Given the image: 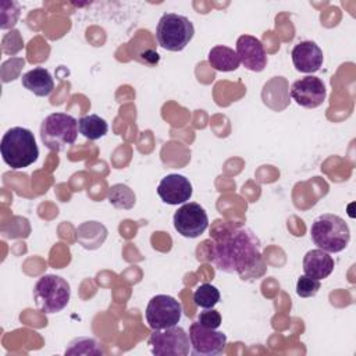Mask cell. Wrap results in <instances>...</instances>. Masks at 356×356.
Instances as JSON below:
<instances>
[{
	"mask_svg": "<svg viewBox=\"0 0 356 356\" xmlns=\"http://www.w3.org/2000/svg\"><path fill=\"white\" fill-rule=\"evenodd\" d=\"M220 300L218 289L211 284H200L193 292V303L202 309H213Z\"/></svg>",
	"mask_w": 356,
	"mask_h": 356,
	"instance_id": "21",
	"label": "cell"
},
{
	"mask_svg": "<svg viewBox=\"0 0 356 356\" xmlns=\"http://www.w3.org/2000/svg\"><path fill=\"white\" fill-rule=\"evenodd\" d=\"M78 120L67 113H51L40 124V139L51 152H61L75 143Z\"/></svg>",
	"mask_w": 356,
	"mask_h": 356,
	"instance_id": "4",
	"label": "cell"
},
{
	"mask_svg": "<svg viewBox=\"0 0 356 356\" xmlns=\"http://www.w3.org/2000/svg\"><path fill=\"white\" fill-rule=\"evenodd\" d=\"M71 298V288L67 280L56 274L42 275L33 286L36 306L46 314L61 312Z\"/></svg>",
	"mask_w": 356,
	"mask_h": 356,
	"instance_id": "5",
	"label": "cell"
},
{
	"mask_svg": "<svg viewBox=\"0 0 356 356\" xmlns=\"http://www.w3.org/2000/svg\"><path fill=\"white\" fill-rule=\"evenodd\" d=\"M107 199L110 204H113L115 209H122V210H129L135 206V193L134 191L127 186L125 184H115L108 188Z\"/></svg>",
	"mask_w": 356,
	"mask_h": 356,
	"instance_id": "20",
	"label": "cell"
},
{
	"mask_svg": "<svg viewBox=\"0 0 356 356\" xmlns=\"http://www.w3.org/2000/svg\"><path fill=\"white\" fill-rule=\"evenodd\" d=\"M182 316L181 303L170 295L153 296L145 312L146 321L152 330H164L179 323Z\"/></svg>",
	"mask_w": 356,
	"mask_h": 356,
	"instance_id": "8",
	"label": "cell"
},
{
	"mask_svg": "<svg viewBox=\"0 0 356 356\" xmlns=\"http://www.w3.org/2000/svg\"><path fill=\"white\" fill-rule=\"evenodd\" d=\"M291 57L295 68L303 74L317 72L324 61L323 50L313 40H302L296 43L291 51Z\"/></svg>",
	"mask_w": 356,
	"mask_h": 356,
	"instance_id": "14",
	"label": "cell"
},
{
	"mask_svg": "<svg viewBox=\"0 0 356 356\" xmlns=\"http://www.w3.org/2000/svg\"><path fill=\"white\" fill-rule=\"evenodd\" d=\"M107 238V228L97 221H86L76 228V241L89 250L100 248Z\"/></svg>",
	"mask_w": 356,
	"mask_h": 356,
	"instance_id": "17",
	"label": "cell"
},
{
	"mask_svg": "<svg viewBox=\"0 0 356 356\" xmlns=\"http://www.w3.org/2000/svg\"><path fill=\"white\" fill-rule=\"evenodd\" d=\"M334 266L332 256L323 249H312L303 257L305 275L318 281L327 278L332 273Z\"/></svg>",
	"mask_w": 356,
	"mask_h": 356,
	"instance_id": "15",
	"label": "cell"
},
{
	"mask_svg": "<svg viewBox=\"0 0 356 356\" xmlns=\"http://www.w3.org/2000/svg\"><path fill=\"white\" fill-rule=\"evenodd\" d=\"M325 96L327 89L324 82L314 75L300 78L291 86V97L305 108H316L321 106Z\"/></svg>",
	"mask_w": 356,
	"mask_h": 356,
	"instance_id": "11",
	"label": "cell"
},
{
	"mask_svg": "<svg viewBox=\"0 0 356 356\" xmlns=\"http://www.w3.org/2000/svg\"><path fill=\"white\" fill-rule=\"evenodd\" d=\"M188 335L193 355L216 356L221 353L227 345V335L224 332L206 328L197 321L191 324Z\"/></svg>",
	"mask_w": 356,
	"mask_h": 356,
	"instance_id": "10",
	"label": "cell"
},
{
	"mask_svg": "<svg viewBox=\"0 0 356 356\" xmlns=\"http://www.w3.org/2000/svg\"><path fill=\"white\" fill-rule=\"evenodd\" d=\"M209 260L217 270L241 280L260 278L266 273L260 239L249 228L227 227L213 235Z\"/></svg>",
	"mask_w": 356,
	"mask_h": 356,
	"instance_id": "1",
	"label": "cell"
},
{
	"mask_svg": "<svg viewBox=\"0 0 356 356\" xmlns=\"http://www.w3.org/2000/svg\"><path fill=\"white\" fill-rule=\"evenodd\" d=\"M197 323L206 328L217 330L221 325V314L214 309H204L197 316Z\"/></svg>",
	"mask_w": 356,
	"mask_h": 356,
	"instance_id": "24",
	"label": "cell"
},
{
	"mask_svg": "<svg viewBox=\"0 0 356 356\" xmlns=\"http://www.w3.org/2000/svg\"><path fill=\"white\" fill-rule=\"evenodd\" d=\"M157 195L167 204H182L192 196V184L181 174H168L159 182Z\"/></svg>",
	"mask_w": 356,
	"mask_h": 356,
	"instance_id": "13",
	"label": "cell"
},
{
	"mask_svg": "<svg viewBox=\"0 0 356 356\" xmlns=\"http://www.w3.org/2000/svg\"><path fill=\"white\" fill-rule=\"evenodd\" d=\"M174 228L185 238H196L202 235L209 227V217L206 210L195 202L184 203L172 217Z\"/></svg>",
	"mask_w": 356,
	"mask_h": 356,
	"instance_id": "9",
	"label": "cell"
},
{
	"mask_svg": "<svg viewBox=\"0 0 356 356\" xmlns=\"http://www.w3.org/2000/svg\"><path fill=\"white\" fill-rule=\"evenodd\" d=\"M3 161L13 170H21L38 160L39 149L32 131L22 127L10 128L1 138Z\"/></svg>",
	"mask_w": 356,
	"mask_h": 356,
	"instance_id": "2",
	"label": "cell"
},
{
	"mask_svg": "<svg viewBox=\"0 0 356 356\" xmlns=\"http://www.w3.org/2000/svg\"><path fill=\"white\" fill-rule=\"evenodd\" d=\"M68 355H102L103 350L92 338H76L65 350Z\"/></svg>",
	"mask_w": 356,
	"mask_h": 356,
	"instance_id": "22",
	"label": "cell"
},
{
	"mask_svg": "<svg viewBox=\"0 0 356 356\" xmlns=\"http://www.w3.org/2000/svg\"><path fill=\"white\" fill-rule=\"evenodd\" d=\"M22 86L36 96H49L54 89V81L49 70L43 67H35L33 70L25 72L21 78Z\"/></svg>",
	"mask_w": 356,
	"mask_h": 356,
	"instance_id": "16",
	"label": "cell"
},
{
	"mask_svg": "<svg viewBox=\"0 0 356 356\" xmlns=\"http://www.w3.org/2000/svg\"><path fill=\"white\" fill-rule=\"evenodd\" d=\"M236 54L243 67L253 72H261L267 65V54L263 43L252 36L242 35L236 40Z\"/></svg>",
	"mask_w": 356,
	"mask_h": 356,
	"instance_id": "12",
	"label": "cell"
},
{
	"mask_svg": "<svg viewBox=\"0 0 356 356\" xmlns=\"http://www.w3.org/2000/svg\"><path fill=\"white\" fill-rule=\"evenodd\" d=\"M207 60H209V64L211 65V68H214L216 71H221V72L235 71V70H238V67L241 64L236 51H234V49H231L228 46H222V44H217V46L211 47V50L209 51Z\"/></svg>",
	"mask_w": 356,
	"mask_h": 356,
	"instance_id": "18",
	"label": "cell"
},
{
	"mask_svg": "<svg viewBox=\"0 0 356 356\" xmlns=\"http://www.w3.org/2000/svg\"><path fill=\"white\" fill-rule=\"evenodd\" d=\"M147 345L156 356H186L191 352V341L186 331L181 327L153 330Z\"/></svg>",
	"mask_w": 356,
	"mask_h": 356,
	"instance_id": "7",
	"label": "cell"
},
{
	"mask_svg": "<svg viewBox=\"0 0 356 356\" xmlns=\"http://www.w3.org/2000/svg\"><path fill=\"white\" fill-rule=\"evenodd\" d=\"M195 35L193 24L189 18L175 13H165L160 17L156 28L159 44L168 51H181Z\"/></svg>",
	"mask_w": 356,
	"mask_h": 356,
	"instance_id": "6",
	"label": "cell"
},
{
	"mask_svg": "<svg viewBox=\"0 0 356 356\" xmlns=\"http://www.w3.org/2000/svg\"><path fill=\"white\" fill-rule=\"evenodd\" d=\"M78 129L79 134H82L89 140H96L103 138L107 131L108 125L104 118H102L97 114H88L78 120Z\"/></svg>",
	"mask_w": 356,
	"mask_h": 356,
	"instance_id": "19",
	"label": "cell"
},
{
	"mask_svg": "<svg viewBox=\"0 0 356 356\" xmlns=\"http://www.w3.org/2000/svg\"><path fill=\"white\" fill-rule=\"evenodd\" d=\"M310 236L318 249L328 253H338L348 246L350 241V229L342 217L325 213L313 221Z\"/></svg>",
	"mask_w": 356,
	"mask_h": 356,
	"instance_id": "3",
	"label": "cell"
},
{
	"mask_svg": "<svg viewBox=\"0 0 356 356\" xmlns=\"http://www.w3.org/2000/svg\"><path fill=\"white\" fill-rule=\"evenodd\" d=\"M320 286L321 284L318 280L310 278L307 275H300L296 282V293L300 298H312L317 295V292L320 291Z\"/></svg>",
	"mask_w": 356,
	"mask_h": 356,
	"instance_id": "23",
	"label": "cell"
}]
</instances>
